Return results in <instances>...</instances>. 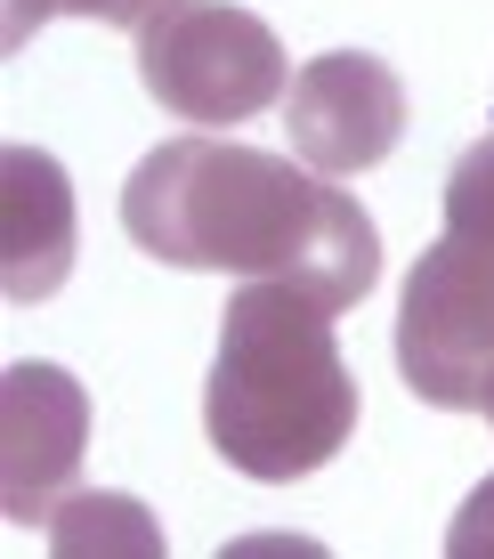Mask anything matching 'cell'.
I'll use <instances>...</instances> for the list:
<instances>
[{
	"label": "cell",
	"instance_id": "obj_1",
	"mask_svg": "<svg viewBox=\"0 0 494 559\" xmlns=\"http://www.w3.org/2000/svg\"><path fill=\"white\" fill-rule=\"evenodd\" d=\"M122 236L162 267L292 276L325 308H357L382 284V227L340 179L212 130H186L130 170Z\"/></svg>",
	"mask_w": 494,
	"mask_h": 559
},
{
	"label": "cell",
	"instance_id": "obj_2",
	"mask_svg": "<svg viewBox=\"0 0 494 559\" xmlns=\"http://www.w3.org/2000/svg\"><path fill=\"white\" fill-rule=\"evenodd\" d=\"M333 317L340 308H325L292 276H252L219 308L203 430L227 471L292 487L357 438V373L333 341Z\"/></svg>",
	"mask_w": 494,
	"mask_h": 559
},
{
	"label": "cell",
	"instance_id": "obj_3",
	"mask_svg": "<svg viewBox=\"0 0 494 559\" xmlns=\"http://www.w3.org/2000/svg\"><path fill=\"white\" fill-rule=\"evenodd\" d=\"M138 82L170 122L186 130H236L252 114L284 106L292 66H284L276 25H260L236 0H170L138 33Z\"/></svg>",
	"mask_w": 494,
	"mask_h": 559
},
{
	"label": "cell",
	"instance_id": "obj_4",
	"mask_svg": "<svg viewBox=\"0 0 494 559\" xmlns=\"http://www.w3.org/2000/svg\"><path fill=\"white\" fill-rule=\"evenodd\" d=\"M397 373L422 406L479 414L494 373V243L446 236L413 260L406 300H397Z\"/></svg>",
	"mask_w": 494,
	"mask_h": 559
},
{
	"label": "cell",
	"instance_id": "obj_5",
	"mask_svg": "<svg viewBox=\"0 0 494 559\" xmlns=\"http://www.w3.org/2000/svg\"><path fill=\"white\" fill-rule=\"evenodd\" d=\"M284 130H292V154L325 179L382 170L406 139V82L373 49H325L284 90Z\"/></svg>",
	"mask_w": 494,
	"mask_h": 559
},
{
	"label": "cell",
	"instance_id": "obj_6",
	"mask_svg": "<svg viewBox=\"0 0 494 559\" xmlns=\"http://www.w3.org/2000/svg\"><path fill=\"white\" fill-rule=\"evenodd\" d=\"M89 447V390L49 357H16L0 373V511L16 527L57 511Z\"/></svg>",
	"mask_w": 494,
	"mask_h": 559
},
{
	"label": "cell",
	"instance_id": "obj_7",
	"mask_svg": "<svg viewBox=\"0 0 494 559\" xmlns=\"http://www.w3.org/2000/svg\"><path fill=\"white\" fill-rule=\"evenodd\" d=\"M73 276V179L49 146L0 154V293L16 308L65 293Z\"/></svg>",
	"mask_w": 494,
	"mask_h": 559
},
{
	"label": "cell",
	"instance_id": "obj_8",
	"mask_svg": "<svg viewBox=\"0 0 494 559\" xmlns=\"http://www.w3.org/2000/svg\"><path fill=\"white\" fill-rule=\"evenodd\" d=\"M49 551H162V527L146 519L138 495H65L49 511Z\"/></svg>",
	"mask_w": 494,
	"mask_h": 559
},
{
	"label": "cell",
	"instance_id": "obj_9",
	"mask_svg": "<svg viewBox=\"0 0 494 559\" xmlns=\"http://www.w3.org/2000/svg\"><path fill=\"white\" fill-rule=\"evenodd\" d=\"M446 227L494 243V130L454 154V170H446Z\"/></svg>",
	"mask_w": 494,
	"mask_h": 559
},
{
	"label": "cell",
	"instance_id": "obj_10",
	"mask_svg": "<svg viewBox=\"0 0 494 559\" xmlns=\"http://www.w3.org/2000/svg\"><path fill=\"white\" fill-rule=\"evenodd\" d=\"M170 0H9V49L25 41L41 16H89V25H122V33H146Z\"/></svg>",
	"mask_w": 494,
	"mask_h": 559
},
{
	"label": "cell",
	"instance_id": "obj_11",
	"mask_svg": "<svg viewBox=\"0 0 494 559\" xmlns=\"http://www.w3.org/2000/svg\"><path fill=\"white\" fill-rule=\"evenodd\" d=\"M446 559H494V478L479 495H470L462 511H454V527H446Z\"/></svg>",
	"mask_w": 494,
	"mask_h": 559
},
{
	"label": "cell",
	"instance_id": "obj_12",
	"mask_svg": "<svg viewBox=\"0 0 494 559\" xmlns=\"http://www.w3.org/2000/svg\"><path fill=\"white\" fill-rule=\"evenodd\" d=\"M479 414H486V421H494V373H486V397H479Z\"/></svg>",
	"mask_w": 494,
	"mask_h": 559
}]
</instances>
